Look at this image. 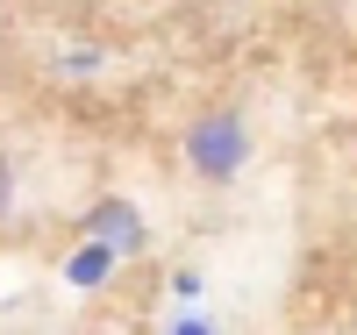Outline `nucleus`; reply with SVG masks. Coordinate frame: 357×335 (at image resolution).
<instances>
[]
</instances>
